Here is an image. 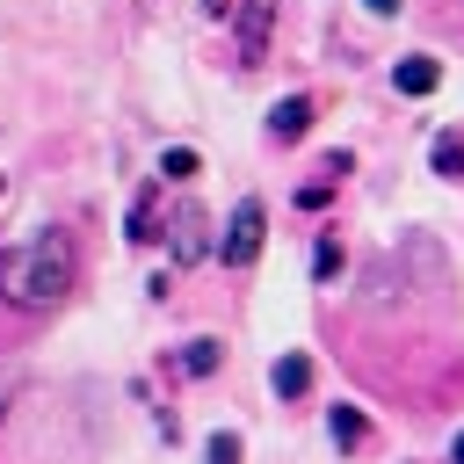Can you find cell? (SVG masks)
I'll list each match as a JSON object with an SVG mask.
<instances>
[{"mask_svg":"<svg viewBox=\"0 0 464 464\" xmlns=\"http://www.w3.org/2000/svg\"><path fill=\"white\" fill-rule=\"evenodd\" d=\"M72 283H80V254L65 232H29V239L0 246V297L14 312H51V304H65Z\"/></svg>","mask_w":464,"mask_h":464,"instance_id":"cell-1","label":"cell"},{"mask_svg":"<svg viewBox=\"0 0 464 464\" xmlns=\"http://www.w3.org/2000/svg\"><path fill=\"white\" fill-rule=\"evenodd\" d=\"M261 239H268V210H261V196H239L232 218H225V232H218V261L225 268H254Z\"/></svg>","mask_w":464,"mask_h":464,"instance_id":"cell-2","label":"cell"},{"mask_svg":"<svg viewBox=\"0 0 464 464\" xmlns=\"http://www.w3.org/2000/svg\"><path fill=\"white\" fill-rule=\"evenodd\" d=\"M268 29H276V0H239V7H232L239 65H261V58H268Z\"/></svg>","mask_w":464,"mask_h":464,"instance_id":"cell-3","label":"cell"},{"mask_svg":"<svg viewBox=\"0 0 464 464\" xmlns=\"http://www.w3.org/2000/svg\"><path fill=\"white\" fill-rule=\"evenodd\" d=\"M203 254H218V239H210V218H203L196 203H181V210H174V261L188 268V261H203Z\"/></svg>","mask_w":464,"mask_h":464,"instance_id":"cell-4","label":"cell"},{"mask_svg":"<svg viewBox=\"0 0 464 464\" xmlns=\"http://www.w3.org/2000/svg\"><path fill=\"white\" fill-rule=\"evenodd\" d=\"M268 392H276V399H304V392H312V355H304V348H283V355L268 362Z\"/></svg>","mask_w":464,"mask_h":464,"instance_id":"cell-5","label":"cell"},{"mask_svg":"<svg viewBox=\"0 0 464 464\" xmlns=\"http://www.w3.org/2000/svg\"><path fill=\"white\" fill-rule=\"evenodd\" d=\"M392 87H399V94H413V102H420V94H435V87H442V65H435V58H428V51H406V58H399V65H392Z\"/></svg>","mask_w":464,"mask_h":464,"instance_id":"cell-6","label":"cell"},{"mask_svg":"<svg viewBox=\"0 0 464 464\" xmlns=\"http://www.w3.org/2000/svg\"><path fill=\"white\" fill-rule=\"evenodd\" d=\"M304 130H312V94H283V102L268 109V138H276V145H297Z\"/></svg>","mask_w":464,"mask_h":464,"instance_id":"cell-7","label":"cell"},{"mask_svg":"<svg viewBox=\"0 0 464 464\" xmlns=\"http://www.w3.org/2000/svg\"><path fill=\"white\" fill-rule=\"evenodd\" d=\"M218 362H225V341H210V334L181 341V355H174V370H181V377H210Z\"/></svg>","mask_w":464,"mask_h":464,"instance_id":"cell-8","label":"cell"},{"mask_svg":"<svg viewBox=\"0 0 464 464\" xmlns=\"http://www.w3.org/2000/svg\"><path fill=\"white\" fill-rule=\"evenodd\" d=\"M326 435H334V450H362V442H370L362 406H326Z\"/></svg>","mask_w":464,"mask_h":464,"instance_id":"cell-9","label":"cell"},{"mask_svg":"<svg viewBox=\"0 0 464 464\" xmlns=\"http://www.w3.org/2000/svg\"><path fill=\"white\" fill-rule=\"evenodd\" d=\"M428 167H435L442 181H464V130H435V145H428Z\"/></svg>","mask_w":464,"mask_h":464,"instance_id":"cell-10","label":"cell"},{"mask_svg":"<svg viewBox=\"0 0 464 464\" xmlns=\"http://www.w3.org/2000/svg\"><path fill=\"white\" fill-rule=\"evenodd\" d=\"M130 239L145 246V239H160V181L152 188H138V203H130Z\"/></svg>","mask_w":464,"mask_h":464,"instance_id":"cell-11","label":"cell"},{"mask_svg":"<svg viewBox=\"0 0 464 464\" xmlns=\"http://www.w3.org/2000/svg\"><path fill=\"white\" fill-rule=\"evenodd\" d=\"M196 167H203L196 145H167V152H160V174H167V181H196Z\"/></svg>","mask_w":464,"mask_h":464,"instance_id":"cell-12","label":"cell"},{"mask_svg":"<svg viewBox=\"0 0 464 464\" xmlns=\"http://www.w3.org/2000/svg\"><path fill=\"white\" fill-rule=\"evenodd\" d=\"M341 261H348V254H341V239H334V232H319V246H312V276H319V283H334V276H341Z\"/></svg>","mask_w":464,"mask_h":464,"instance_id":"cell-13","label":"cell"},{"mask_svg":"<svg viewBox=\"0 0 464 464\" xmlns=\"http://www.w3.org/2000/svg\"><path fill=\"white\" fill-rule=\"evenodd\" d=\"M203 457H210V464H246V442H239L232 428H218V435L203 442Z\"/></svg>","mask_w":464,"mask_h":464,"instance_id":"cell-14","label":"cell"},{"mask_svg":"<svg viewBox=\"0 0 464 464\" xmlns=\"http://www.w3.org/2000/svg\"><path fill=\"white\" fill-rule=\"evenodd\" d=\"M14 392H22V362H7V355H0V420H7V406H14Z\"/></svg>","mask_w":464,"mask_h":464,"instance_id":"cell-15","label":"cell"},{"mask_svg":"<svg viewBox=\"0 0 464 464\" xmlns=\"http://www.w3.org/2000/svg\"><path fill=\"white\" fill-rule=\"evenodd\" d=\"M326 196H334V181H304L297 188V210H326Z\"/></svg>","mask_w":464,"mask_h":464,"instance_id":"cell-16","label":"cell"},{"mask_svg":"<svg viewBox=\"0 0 464 464\" xmlns=\"http://www.w3.org/2000/svg\"><path fill=\"white\" fill-rule=\"evenodd\" d=\"M362 7H370V14H399L406 0H362Z\"/></svg>","mask_w":464,"mask_h":464,"instance_id":"cell-17","label":"cell"},{"mask_svg":"<svg viewBox=\"0 0 464 464\" xmlns=\"http://www.w3.org/2000/svg\"><path fill=\"white\" fill-rule=\"evenodd\" d=\"M232 7H239V0H203V14H218V22H225Z\"/></svg>","mask_w":464,"mask_h":464,"instance_id":"cell-18","label":"cell"},{"mask_svg":"<svg viewBox=\"0 0 464 464\" xmlns=\"http://www.w3.org/2000/svg\"><path fill=\"white\" fill-rule=\"evenodd\" d=\"M450 464H464V428H457V442H450Z\"/></svg>","mask_w":464,"mask_h":464,"instance_id":"cell-19","label":"cell"},{"mask_svg":"<svg viewBox=\"0 0 464 464\" xmlns=\"http://www.w3.org/2000/svg\"><path fill=\"white\" fill-rule=\"evenodd\" d=\"M0 203H7V174H0Z\"/></svg>","mask_w":464,"mask_h":464,"instance_id":"cell-20","label":"cell"}]
</instances>
